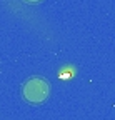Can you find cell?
I'll use <instances>...</instances> for the list:
<instances>
[{"mask_svg":"<svg viewBox=\"0 0 115 120\" xmlns=\"http://www.w3.org/2000/svg\"><path fill=\"white\" fill-rule=\"evenodd\" d=\"M50 94V85L42 77L28 79L22 87V95L28 103H42L45 102Z\"/></svg>","mask_w":115,"mask_h":120,"instance_id":"obj_1","label":"cell"},{"mask_svg":"<svg viewBox=\"0 0 115 120\" xmlns=\"http://www.w3.org/2000/svg\"><path fill=\"white\" fill-rule=\"evenodd\" d=\"M25 2H28V4H38V2H42V0H25Z\"/></svg>","mask_w":115,"mask_h":120,"instance_id":"obj_2","label":"cell"}]
</instances>
